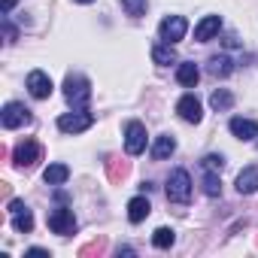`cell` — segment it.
<instances>
[{"mask_svg":"<svg viewBox=\"0 0 258 258\" xmlns=\"http://www.w3.org/2000/svg\"><path fill=\"white\" fill-rule=\"evenodd\" d=\"M64 97H67V103L73 109H82L91 100V82L85 76H79V73H70L64 79Z\"/></svg>","mask_w":258,"mask_h":258,"instance_id":"6da1fadb","label":"cell"},{"mask_svg":"<svg viewBox=\"0 0 258 258\" xmlns=\"http://www.w3.org/2000/svg\"><path fill=\"white\" fill-rule=\"evenodd\" d=\"M164 191H167V201H173V204H188V198H191V176H188V170H173V173L167 176Z\"/></svg>","mask_w":258,"mask_h":258,"instance_id":"7a4b0ae2","label":"cell"},{"mask_svg":"<svg viewBox=\"0 0 258 258\" xmlns=\"http://www.w3.org/2000/svg\"><path fill=\"white\" fill-rule=\"evenodd\" d=\"M146 149V127L140 121H127L124 127V152L127 155H140Z\"/></svg>","mask_w":258,"mask_h":258,"instance_id":"3957f363","label":"cell"},{"mask_svg":"<svg viewBox=\"0 0 258 258\" xmlns=\"http://www.w3.org/2000/svg\"><path fill=\"white\" fill-rule=\"evenodd\" d=\"M0 121H4V127L7 131H16V127H22V124H28L31 121V109L25 106V103H7L4 106V115H0Z\"/></svg>","mask_w":258,"mask_h":258,"instance_id":"277c9868","label":"cell"},{"mask_svg":"<svg viewBox=\"0 0 258 258\" xmlns=\"http://www.w3.org/2000/svg\"><path fill=\"white\" fill-rule=\"evenodd\" d=\"M91 124H94V115H88V112H64L58 118V127L64 134H82Z\"/></svg>","mask_w":258,"mask_h":258,"instance_id":"5b68a950","label":"cell"},{"mask_svg":"<svg viewBox=\"0 0 258 258\" xmlns=\"http://www.w3.org/2000/svg\"><path fill=\"white\" fill-rule=\"evenodd\" d=\"M185 31H188V22L182 19V16H167L164 22H161V28H158V34H161V40L164 43H179L182 37H185Z\"/></svg>","mask_w":258,"mask_h":258,"instance_id":"8992f818","label":"cell"},{"mask_svg":"<svg viewBox=\"0 0 258 258\" xmlns=\"http://www.w3.org/2000/svg\"><path fill=\"white\" fill-rule=\"evenodd\" d=\"M49 228H52L55 234H61V237H70V234L76 231L73 210H67V207H58V210H52V213H49Z\"/></svg>","mask_w":258,"mask_h":258,"instance_id":"52a82bcc","label":"cell"},{"mask_svg":"<svg viewBox=\"0 0 258 258\" xmlns=\"http://www.w3.org/2000/svg\"><path fill=\"white\" fill-rule=\"evenodd\" d=\"M40 155H43L40 143H37V140H25V143H19V146H16L13 161H16L19 167H34V164L40 161Z\"/></svg>","mask_w":258,"mask_h":258,"instance_id":"ba28073f","label":"cell"},{"mask_svg":"<svg viewBox=\"0 0 258 258\" xmlns=\"http://www.w3.org/2000/svg\"><path fill=\"white\" fill-rule=\"evenodd\" d=\"M28 91H31L37 100H46V97L52 94V79H49V73L31 70V73H28Z\"/></svg>","mask_w":258,"mask_h":258,"instance_id":"9c48e42d","label":"cell"},{"mask_svg":"<svg viewBox=\"0 0 258 258\" xmlns=\"http://www.w3.org/2000/svg\"><path fill=\"white\" fill-rule=\"evenodd\" d=\"M176 112L188 121V124H198L201 118H204V109H201V100L195 97V94H185V97H179V103H176Z\"/></svg>","mask_w":258,"mask_h":258,"instance_id":"30bf717a","label":"cell"},{"mask_svg":"<svg viewBox=\"0 0 258 258\" xmlns=\"http://www.w3.org/2000/svg\"><path fill=\"white\" fill-rule=\"evenodd\" d=\"M219 31H222V19H219V16H204L201 25L195 28V40H198V43H207V40H213Z\"/></svg>","mask_w":258,"mask_h":258,"instance_id":"8fae6325","label":"cell"},{"mask_svg":"<svg viewBox=\"0 0 258 258\" xmlns=\"http://www.w3.org/2000/svg\"><path fill=\"white\" fill-rule=\"evenodd\" d=\"M231 134L237 137V140H255L258 137V121H252V118H231Z\"/></svg>","mask_w":258,"mask_h":258,"instance_id":"7c38bea8","label":"cell"},{"mask_svg":"<svg viewBox=\"0 0 258 258\" xmlns=\"http://www.w3.org/2000/svg\"><path fill=\"white\" fill-rule=\"evenodd\" d=\"M152 213V204H149V198H131V201H127V219H131L134 225H140L146 216Z\"/></svg>","mask_w":258,"mask_h":258,"instance_id":"4fadbf2b","label":"cell"},{"mask_svg":"<svg viewBox=\"0 0 258 258\" xmlns=\"http://www.w3.org/2000/svg\"><path fill=\"white\" fill-rule=\"evenodd\" d=\"M176 79H179V85H185V88H195V85H198V79H201V70H198V64H195V61H182V64L176 67Z\"/></svg>","mask_w":258,"mask_h":258,"instance_id":"5bb4252c","label":"cell"},{"mask_svg":"<svg viewBox=\"0 0 258 258\" xmlns=\"http://www.w3.org/2000/svg\"><path fill=\"white\" fill-rule=\"evenodd\" d=\"M237 191H240V195H252V191H258V167H246V170H240V176H237Z\"/></svg>","mask_w":258,"mask_h":258,"instance_id":"9a60e30c","label":"cell"},{"mask_svg":"<svg viewBox=\"0 0 258 258\" xmlns=\"http://www.w3.org/2000/svg\"><path fill=\"white\" fill-rule=\"evenodd\" d=\"M207 70H210L216 79H225V76H231V73H234V61H231L228 55H213Z\"/></svg>","mask_w":258,"mask_h":258,"instance_id":"2e32d148","label":"cell"},{"mask_svg":"<svg viewBox=\"0 0 258 258\" xmlns=\"http://www.w3.org/2000/svg\"><path fill=\"white\" fill-rule=\"evenodd\" d=\"M176 152V140L170 137V134H161L158 140H155V146H152V158L155 161H164V158H170Z\"/></svg>","mask_w":258,"mask_h":258,"instance_id":"e0dca14e","label":"cell"},{"mask_svg":"<svg viewBox=\"0 0 258 258\" xmlns=\"http://www.w3.org/2000/svg\"><path fill=\"white\" fill-rule=\"evenodd\" d=\"M43 179H46L49 185H64V182L70 179V167H67V164H49V167L43 170Z\"/></svg>","mask_w":258,"mask_h":258,"instance_id":"ac0fdd59","label":"cell"},{"mask_svg":"<svg viewBox=\"0 0 258 258\" xmlns=\"http://www.w3.org/2000/svg\"><path fill=\"white\" fill-rule=\"evenodd\" d=\"M210 106H213L216 112H225V109L234 106V94H231L228 88H216V91L210 94Z\"/></svg>","mask_w":258,"mask_h":258,"instance_id":"d6986e66","label":"cell"},{"mask_svg":"<svg viewBox=\"0 0 258 258\" xmlns=\"http://www.w3.org/2000/svg\"><path fill=\"white\" fill-rule=\"evenodd\" d=\"M152 61H155V64H161V67H167V64H173V61H176V49H173L170 43L155 46V49H152Z\"/></svg>","mask_w":258,"mask_h":258,"instance_id":"ffe728a7","label":"cell"},{"mask_svg":"<svg viewBox=\"0 0 258 258\" xmlns=\"http://www.w3.org/2000/svg\"><path fill=\"white\" fill-rule=\"evenodd\" d=\"M204 195H207V198H219V195H222L219 170H207V173H204Z\"/></svg>","mask_w":258,"mask_h":258,"instance_id":"44dd1931","label":"cell"},{"mask_svg":"<svg viewBox=\"0 0 258 258\" xmlns=\"http://www.w3.org/2000/svg\"><path fill=\"white\" fill-rule=\"evenodd\" d=\"M13 228H16L19 234H31V231H34V216H31L28 207H25L22 213H13Z\"/></svg>","mask_w":258,"mask_h":258,"instance_id":"7402d4cb","label":"cell"},{"mask_svg":"<svg viewBox=\"0 0 258 258\" xmlns=\"http://www.w3.org/2000/svg\"><path fill=\"white\" fill-rule=\"evenodd\" d=\"M152 243H155L158 249H170V246L176 243V234H173L170 228H158V231L152 234Z\"/></svg>","mask_w":258,"mask_h":258,"instance_id":"603a6c76","label":"cell"},{"mask_svg":"<svg viewBox=\"0 0 258 258\" xmlns=\"http://www.w3.org/2000/svg\"><path fill=\"white\" fill-rule=\"evenodd\" d=\"M106 170H109V179H112V182H118V179H124V176H127V161L109 158V161H106Z\"/></svg>","mask_w":258,"mask_h":258,"instance_id":"cb8c5ba5","label":"cell"},{"mask_svg":"<svg viewBox=\"0 0 258 258\" xmlns=\"http://www.w3.org/2000/svg\"><path fill=\"white\" fill-rule=\"evenodd\" d=\"M121 7H124L127 16H134V19L146 16V0H121Z\"/></svg>","mask_w":258,"mask_h":258,"instance_id":"d4e9b609","label":"cell"},{"mask_svg":"<svg viewBox=\"0 0 258 258\" xmlns=\"http://www.w3.org/2000/svg\"><path fill=\"white\" fill-rule=\"evenodd\" d=\"M100 252H106V240H103V237H100V240H91V243H85V246L79 249L82 258H88V255H100Z\"/></svg>","mask_w":258,"mask_h":258,"instance_id":"484cf974","label":"cell"},{"mask_svg":"<svg viewBox=\"0 0 258 258\" xmlns=\"http://www.w3.org/2000/svg\"><path fill=\"white\" fill-rule=\"evenodd\" d=\"M201 164H204V170H222L225 167V158L222 155H204Z\"/></svg>","mask_w":258,"mask_h":258,"instance_id":"4316f807","label":"cell"},{"mask_svg":"<svg viewBox=\"0 0 258 258\" xmlns=\"http://www.w3.org/2000/svg\"><path fill=\"white\" fill-rule=\"evenodd\" d=\"M4 34H7V43H13V40H16V28L10 25V19H4Z\"/></svg>","mask_w":258,"mask_h":258,"instance_id":"83f0119b","label":"cell"},{"mask_svg":"<svg viewBox=\"0 0 258 258\" xmlns=\"http://www.w3.org/2000/svg\"><path fill=\"white\" fill-rule=\"evenodd\" d=\"M28 255H31V258H49V249H40V246H34V249H28Z\"/></svg>","mask_w":258,"mask_h":258,"instance_id":"f1b7e54d","label":"cell"},{"mask_svg":"<svg viewBox=\"0 0 258 258\" xmlns=\"http://www.w3.org/2000/svg\"><path fill=\"white\" fill-rule=\"evenodd\" d=\"M22 210H25V204H22L19 198H13V201H10V213H22Z\"/></svg>","mask_w":258,"mask_h":258,"instance_id":"f546056e","label":"cell"},{"mask_svg":"<svg viewBox=\"0 0 258 258\" xmlns=\"http://www.w3.org/2000/svg\"><path fill=\"white\" fill-rule=\"evenodd\" d=\"M13 7H16V0H4V16L13 13Z\"/></svg>","mask_w":258,"mask_h":258,"instance_id":"4dcf8cb0","label":"cell"},{"mask_svg":"<svg viewBox=\"0 0 258 258\" xmlns=\"http://www.w3.org/2000/svg\"><path fill=\"white\" fill-rule=\"evenodd\" d=\"M76 4H91V0H76Z\"/></svg>","mask_w":258,"mask_h":258,"instance_id":"1f68e13d","label":"cell"}]
</instances>
